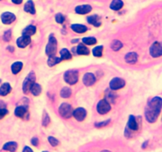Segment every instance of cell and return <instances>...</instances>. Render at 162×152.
Here are the masks:
<instances>
[{"mask_svg":"<svg viewBox=\"0 0 162 152\" xmlns=\"http://www.w3.org/2000/svg\"><path fill=\"white\" fill-rule=\"evenodd\" d=\"M162 107V100L160 97H155L148 102L145 109V117L146 121L154 123L157 120Z\"/></svg>","mask_w":162,"mask_h":152,"instance_id":"obj_1","label":"cell"},{"mask_svg":"<svg viewBox=\"0 0 162 152\" xmlns=\"http://www.w3.org/2000/svg\"><path fill=\"white\" fill-rule=\"evenodd\" d=\"M56 51H57V40L52 34H51L48 37V42L46 45L45 53L49 57L55 55Z\"/></svg>","mask_w":162,"mask_h":152,"instance_id":"obj_2","label":"cell"},{"mask_svg":"<svg viewBox=\"0 0 162 152\" xmlns=\"http://www.w3.org/2000/svg\"><path fill=\"white\" fill-rule=\"evenodd\" d=\"M36 83V75L34 74L33 71H31L30 73L28 74L26 78L25 79L22 84V91L24 93L27 94L29 93L31 87H33L34 83Z\"/></svg>","mask_w":162,"mask_h":152,"instance_id":"obj_3","label":"cell"},{"mask_svg":"<svg viewBox=\"0 0 162 152\" xmlns=\"http://www.w3.org/2000/svg\"><path fill=\"white\" fill-rule=\"evenodd\" d=\"M78 71L76 70H69L67 71L63 75L64 81L69 85H74L78 81Z\"/></svg>","mask_w":162,"mask_h":152,"instance_id":"obj_4","label":"cell"},{"mask_svg":"<svg viewBox=\"0 0 162 152\" xmlns=\"http://www.w3.org/2000/svg\"><path fill=\"white\" fill-rule=\"evenodd\" d=\"M73 108L68 103H63L59 108V113L61 117L65 119H69L73 115Z\"/></svg>","mask_w":162,"mask_h":152,"instance_id":"obj_5","label":"cell"},{"mask_svg":"<svg viewBox=\"0 0 162 152\" xmlns=\"http://www.w3.org/2000/svg\"><path fill=\"white\" fill-rule=\"evenodd\" d=\"M111 109V105L109 102L104 99V100H101L97 103V111L99 114L104 115L108 113Z\"/></svg>","mask_w":162,"mask_h":152,"instance_id":"obj_6","label":"cell"},{"mask_svg":"<svg viewBox=\"0 0 162 152\" xmlns=\"http://www.w3.org/2000/svg\"><path fill=\"white\" fill-rule=\"evenodd\" d=\"M150 53L153 58L160 57L162 55V47L160 42L155 41L150 48Z\"/></svg>","mask_w":162,"mask_h":152,"instance_id":"obj_7","label":"cell"},{"mask_svg":"<svg viewBox=\"0 0 162 152\" xmlns=\"http://www.w3.org/2000/svg\"><path fill=\"white\" fill-rule=\"evenodd\" d=\"M125 81L120 78H114L109 83V87L111 90H117L124 87Z\"/></svg>","mask_w":162,"mask_h":152,"instance_id":"obj_8","label":"cell"},{"mask_svg":"<svg viewBox=\"0 0 162 152\" xmlns=\"http://www.w3.org/2000/svg\"><path fill=\"white\" fill-rule=\"evenodd\" d=\"M16 20V16L11 12H4L1 15V21L5 25H10Z\"/></svg>","mask_w":162,"mask_h":152,"instance_id":"obj_9","label":"cell"},{"mask_svg":"<svg viewBox=\"0 0 162 152\" xmlns=\"http://www.w3.org/2000/svg\"><path fill=\"white\" fill-rule=\"evenodd\" d=\"M87 112L84 108L82 107H79L77 108L75 110L73 111V115L74 117L77 121H83L85 120V118L86 117Z\"/></svg>","mask_w":162,"mask_h":152,"instance_id":"obj_10","label":"cell"},{"mask_svg":"<svg viewBox=\"0 0 162 152\" xmlns=\"http://www.w3.org/2000/svg\"><path fill=\"white\" fill-rule=\"evenodd\" d=\"M31 42V38L29 36H25L22 35V37H20L17 39L16 41V44L18 47H19L20 48H24L27 47Z\"/></svg>","mask_w":162,"mask_h":152,"instance_id":"obj_11","label":"cell"},{"mask_svg":"<svg viewBox=\"0 0 162 152\" xmlns=\"http://www.w3.org/2000/svg\"><path fill=\"white\" fill-rule=\"evenodd\" d=\"M82 82L86 87H91L96 83V77L93 73H85L82 78Z\"/></svg>","mask_w":162,"mask_h":152,"instance_id":"obj_12","label":"cell"},{"mask_svg":"<svg viewBox=\"0 0 162 152\" xmlns=\"http://www.w3.org/2000/svg\"><path fill=\"white\" fill-rule=\"evenodd\" d=\"M126 129L130 131H133V132H135V131H137L138 129V122H137L136 121V118H135L133 115L129 116L128 122H127Z\"/></svg>","mask_w":162,"mask_h":152,"instance_id":"obj_13","label":"cell"},{"mask_svg":"<svg viewBox=\"0 0 162 152\" xmlns=\"http://www.w3.org/2000/svg\"><path fill=\"white\" fill-rule=\"evenodd\" d=\"M92 10V6L89 4L85 5H79L75 7V12L78 14H86Z\"/></svg>","mask_w":162,"mask_h":152,"instance_id":"obj_14","label":"cell"},{"mask_svg":"<svg viewBox=\"0 0 162 152\" xmlns=\"http://www.w3.org/2000/svg\"><path fill=\"white\" fill-rule=\"evenodd\" d=\"M14 114L16 117H19V118H24L25 116L28 114V108L24 105L17 106L14 110Z\"/></svg>","mask_w":162,"mask_h":152,"instance_id":"obj_15","label":"cell"},{"mask_svg":"<svg viewBox=\"0 0 162 152\" xmlns=\"http://www.w3.org/2000/svg\"><path fill=\"white\" fill-rule=\"evenodd\" d=\"M87 22H88V23L90 24V25L94 26L95 27H99L101 25L100 17L98 15H96V14L89 16L87 18Z\"/></svg>","mask_w":162,"mask_h":152,"instance_id":"obj_16","label":"cell"},{"mask_svg":"<svg viewBox=\"0 0 162 152\" xmlns=\"http://www.w3.org/2000/svg\"><path fill=\"white\" fill-rule=\"evenodd\" d=\"M125 61L127 63L134 64L138 61V54L136 52H134V51L128 52L125 55Z\"/></svg>","mask_w":162,"mask_h":152,"instance_id":"obj_17","label":"cell"},{"mask_svg":"<svg viewBox=\"0 0 162 152\" xmlns=\"http://www.w3.org/2000/svg\"><path fill=\"white\" fill-rule=\"evenodd\" d=\"M24 10L31 14H36L35 5H34V2L33 0H28L27 2H26L25 6H24Z\"/></svg>","mask_w":162,"mask_h":152,"instance_id":"obj_18","label":"cell"},{"mask_svg":"<svg viewBox=\"0 0 162 152\" xmlns=\"http://www.w3.org/2000/svg\"><path fill=\"white\" fill-rule=\"evenodd\" d=\"M71 30L77 34H84L87 31V27L82 24H73L71 26Z\"/></svg>","mask_w":162,"mask_h":152,"instance_id":"obj_19","label":"cell"},{"mask_svg":"<svg viewBox=\"0 0 162 152\" xmlns=\"http://www.w3.org/2000/svg\"><path fill=\"white\" fill-rule=\"evenodd\" d=\"M75 49H76V52H77L78 55H86L89 54V48H88L84 44H79Z\"/></svg>","mask_w":162,"mask_h":152,"instance_id":"obj_20","label":"cell"},{"mask_svg":"<svg viewBox=\"0 0 162 152\" xmlns=\"http://www.w3.org/2000/svg\"><path fill=\"white\" fill-rule=\"evenodd\" d=\"M2 149L4 150L10 152H15L18 149V143L16 142H7L2 147Z\"/></svg>","mask_w":162,"mask_h":152,"instance_id":"obj_21","label":"cell"},{"mask_svg":"<svg viewBox=\"0 0 162 152\" xmlns=\"http://www.w3.org/2000/svg\"><path fill=\"white\" fill-rule=\"evenodd\" d=\"M11 91V86L10 83H4L1 87H0V96H6L8 94L10 93Z\"/></svg>","mask_w":162,"mask_h":152,"instance_id":"obj_22","label":"cell"},{"mask_svg":"<svg viewBox=\"0 0 162 152\" xmlns=\"http://www.w3.org/2000/svg\"><path fill=\"white\" fill-rule=\"evenodd\" d=\"M22 67H23V63H22V62H14L11 65L12 73L14 74V75H17V74H18L20 71H21V70L22 69Z\"/></svg>","mask_w":162,"mask_h":152,"instance_id":"obj_23","label":"cell"},{"mask_svg":"<svg viewBox=\"0 0 162 152\" xmlns=\"http://www.w3.org/2000/svg\"><path fill=\"white\" fill-rule=\"evenodd\" d=\"M123 6L122 0H112L110 3V9L112 10H119Z\"/></svg>","mask_w":162,"mask_h":152,"instance_id":"obj_24","label":"cell"},{"mask_svg":"<svg viewBox=\"0 0 162 152\" xmlns=\"http://www.w3.org/2000/svg\"><path fill=\"white\" fill-rule=\"evenodd\" d=\"M36 28L34 26H28L27 27L25 28L22 31V35L25 36H29V37H31V36L34 35L36 34Z\"/></svg>","mask_w":162,"mask_h":152,"instance_id":"obj_25","label":"cell"},{"mask_svg":"<svg viewBox=\"0 0 162 152\" xmlns=\"http://www.w3.org/2000/svg\"><path fill=\"white\" fill-rule=\"evenodd\" d=\"M60 53V59L61 60H69L72 58V55L70 52V51L67 48H63L61 51H59Z\"/></svg>","mask_w":162,"mask_h":152,"instance_id":"obj_26","label":"cell"},{"mask_svg":"<svg viewBox=\"0 0 162 152\" xmlns=\"http://www.w3.org/2000/svg\"><path fill=\"white\" fill-rule=\"evenodd\" d=\"M115 98H116V94L113 93L112 91L110 90L105 91V100L108 102H114Z\"/></svg>","mask_w":162,"mask_h":152,"instance_id":"obj_27","label":"cell"},{"mask_svg":"<svg viewBox=\"0 0 162 152\" xmlns=\"http://www.w3.org/2000/svg\"><path fill=\"white\" fill-rule=\"evenodd\" d=\"M61 59L59 57H56L55 55H52V56H49L48 59H47V65L49 66V67H53V66L56 65L59 62H61Z\"/></svg>","mask_w":162,"mask_h":152,"instance_id":"obj_28","label":"cell"},{"mask_svg":"<svg viewBox=\"0 0 162 152\" xmlns=\"http://www.w3.org/2000/svg\"><path fill=\"white\" fill-rule=\"evenodd\" d=\"M30 91H31V93L33 94L34 96H39V95L40 94V93H41L42 88L40 84L35 83L33 85V87H31Z\"/></svg>","mask_w":162,"mask_h":152,"instance_id":"obj_29","label":"cell"},{"mask_svg":"<svg viewBox=\"0 0 162 152\" xmlns=\"http://www.w3.org/2000/svg\"><path fill=\"white\" fill-rule=\"evenodd\" d=\"M82 43L87 45H94L97 44V39L93 37H88L82 38Z\"/></svg>","mask_w":162,"mask_h":152,"instance_id":"obj_30","label":"cell"},{"mask_svg":"<svg viewBox=\"0 0 162 152\" xmlns=\"http://www.w3.org/2000/svg\"><path fill=\"white\" fill-rule=\"evenodd\" d=\"M122 47V42L118 41V40H115L113 41L112 43L111 44V48L115 51H117L119 50H120Z\"/></svg>","mask_w":162,"mask_h":152,"instance_id":"obj_31","label":"cell"},{"mask_svg":"<svg viewBox=\"0 0 162 152\" xmlns=\"http://www.w3.org/2000/svg\"><path fill=\"white\" fill-rule=\"evenodd\" d=\"M92 51H93V55H94L95 57H101L103 53V46H96V47L92 50Z\"/></svg>","mask_w":162,"mask_h":152,"instance_id":"obj_32","label":"cell"},{"mask_svg":"<svg viewBox=\"0 0 162 152\" xmlns=\"http://www.w3.org/2000/svg\"><path fill=\"white\" fill-rule=\"evenodd\" d=\"M71 90L69 87H63L60 91V96L63 98H68L71 97Z\"/></svg>","mask_w":162,"mask_h":152,"instance_id":"obj_33","label":"cell"},{"mask_svg":"<svg viewBox=\"0 0 162 152\" xmlns=\"http://www.w3.org/2000/svg\"><path fill=\"white\" fill-rule=\"evenodd\" d=\"M42 125L43 127H47L50 123V117L45 111H43V117H42Z\"/></svg>","mask_w":162,"mask_h":152,"instance_id":"obj_34","label":"cell"},{"mask_svg":"<svg viewBox=\"0 0 162 152\" xmlns=\"http://www.w3.org/2000/svg\"><path fill=\"white\" fill-rule=\"evenodd\" d=\"M47 140H48V142H49L50 144H51L52 147H56L59 145V140H58L56 138H55V137L49 136L47 138Z\"/></svg>","mask_w":162,"mask_h":152,"instance_id":"obj_35","label":"cell"},{"mask_svg":"<svg viewBox=\"0 0 162 152\" xmlns=\"http://www.w3.org/2000/svg\"><path fill=\"white\" fill-rule=\"evenodd\" d=\"M55 21L56 22L59 24H63L65 21V18H64V16L61 14V13H58L56 15H55Z\"/></svg>","mask_w":162,"mask_h":152,"instance_id":"obj_36","label":"cell"},{"mask_svg":"<svg viewBox=\"0 0 162 152\" xmlns=\"http://www.w3.org/2000/svg\"><path fill=\"white\" fill-rule=\"evenodd\" d=\"M11 39V30H7L3 34V41L6 42L10 41Z\"/></svg>","mask_w":162,"mask_h":152,"instance_id":"obj_37","label":"cell"},{"mask_svg":"<svg viewBox=\"0 0 162 152\" xmlns=\"http://www.w3.org/2000/svg\"><path fill=\"white\" fill-rule=\"evenodd\" d=\"M110 121H111L110 119H109V120L104 121H102V122L96 123V124H95V126L97 127V128H103V127H105L109 125V123H110Z\"/></svg>","mask_w":162,"mask_h":152,"instance_id":"obj_38","label":"cell"},{"mask_svg":"<svg viewBox=\"0 0 162 152\" xmlns=\"http://www.w3.org/2000/svg\"><path fill=\"white\" fill-rule=\"evenodd\" d=\"M8 113V110L5 108V107H0V120L3 118L4 117H6Z\"/></svg>","mask_w":162,"mask_h":152,"instance_id":"obj_39","label":"cell"},{"mask_svg":"<svg viewBox=\"0 0 162 152\" xmlns=\"http://www.w3.org/2000/svg\"><path fill=\"white\" fill-rule=\"evenodd\" d=\"M31 143L35 147L38 146V144H39V140H38L37 137H33V138L32 139Z\"/></svg>","mask_w":162,"mask_h":152,"instance_id":"obj_40","label":"cell"},{"mask_svg":"<svg viewBox=\"0 0 162 152\" xmlns=\"http://www.w3.org/2000/svg\"><path fill=\"white\" fill-rule=\"evenodd\" d=\"M22 152H33V150H32V149L30 148L29 147L26 146L25 147H24V149H23V150H22Z\"/></svg>","mask_w":162,"mask_h":152,"instance_id":"obj_41","label":"cell"},{"mask_svg":"<svg viewBox=\"0 0 162 152\" xmlns=\"http://www.w3.org/2000/svg\"><path fill=\"white\" fill-rule=\"evenodd\" d=\"M22 1H23V0H12V2H13V3L17 4V5H19V4L22 3Z\"/></svg>","mask_w":162,"mask_h":152,"instance_id":"obj_42","label":"cell"},{"mask_svg":"<svg viewBox=\"0 0 162 152\" xmlns=\"http://www.w3.org/2000/svg\"><path fill=\"white\" fill-rule=\"evenodd\" d=\"M147 143H148V141H146V142H145L144 143H143V144H142V148H146V145H147Z\"/></svg>","mask_w":162,"mask_h":152,"instance_id":"obj_43","label":"cell"},{"mask_svg":"<svg viewBox=\"0 0 162 152\" xmlns=\"http://www.w3.org/2000/svg\"><path fill=\"white\" fill-rule=\"evenodd\" d=\"M7 49L8 50H11V52H13V51H14V48L13 47H12V46H9V47L7 48Z\"/></svg>","mask_w":162,"mask_h":152,"instance_id":"obj_44","label":"cell"},{"mask_svg":"<svg viewBox=\"0 0 162 152\" xmlns=\"http://www.w3.org/2000/svg\"><path fill=\"white\" fill-rule=\"evenodd\" d=\"M78 41V40H72L71 41V43H73V44H75V43H77V42Z\"/></svg>","mask_w":162,"mask_h":152,"instance_id":"obj_45","label":"cell"},{"mask_svg":"<svg viewBox=\"0 0 162 152\" xmlns=\"http://www.w3.org/2000/svg\"><path fill=\"white\" fill-rule=\"evenodd\" d=\"M101 152H112V151H110V150H102V151H101Z\"/></svg>","mask_w":162,"mask_h":152,"instance_id":"obj_46","label":"cell"},{"mask_svg":"<svg viewBox=\"0 0 162 152\" xmlns=\"http://www.w3.org/2000/svg\"><path fill=\"white\" fill-rule=\"evenodd\" d=\"M42 152H47V151H42Z\"/></svg>","mask_w":162,"mask_h":152,"instance_id":"obj_47","label":"cell"},{"mask_svg":"<svg viewBox=\"0 0 162 152\" xmlns=\"http://www.w3.org/2000/svg\"><path fill=\"white\" fill-rule=\"evenodd\" d=\"M0 82H1V80H0Z\"/></svg>","mask_w":162,"mask_h":152,"instance_id":"obj_48","label":"cell"},{"mask_svg":"<svg viewBox=\"0 0 162 152\" xmlns=\"http://www.w3.org/2000/svg\"><path fill=\"white\" fill-rule=\"evenodd\" d=\"M0 1H1V0H0Z\"/></svg>","mask_w":162,"mask_h":152,"instance_id":"obj_49","label":"cell"}]
</instances>
